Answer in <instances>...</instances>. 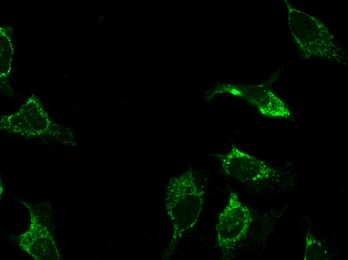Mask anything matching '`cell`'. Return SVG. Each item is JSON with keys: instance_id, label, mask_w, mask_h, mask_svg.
Segmentation results:
<instances>
[{"instance_id": "obj_5", "label": "cell", "mask_w": 348, "mask_h": 260, "mask_svg": "<svg viewBox=\"0 0 348 260\" xmlns=\"http://www.w3.org/2000/svg\"><path fill=\"white\" fill-rule=\"evenodd\" d=\"M304 239V260L326 259V250L318 240L308 232L306 234Z\"/></svg>"}, {"instance_id": "obj_3", "label": "cell", "mask_w": 348, "mask_h": 260, "mask_svg": "<svg viewBox=\"0 0 348 260\" xmlns=\"http://www.w3.org/2000/svg\"><path fill=\"white\" fill-rule=\"evenodd\" d=\"M217 156L225 175L238 182H260L274 178L278 174L270 164L234 145Z\"/></svg>"}, {"instance_id": "obj_6", "label": "cell", "mask_w": 348, "mask_h": 260, "mask_svg": "<svg viewBox=\"0 0 348 260\" xmlns=\"http://www.w3.org/2000/svg\"><path fill=\"white\" fill-rule=\"evenodd\" d=\"M128 24H130V22H129V21H128Z\"/></svg>"}, {"instance_id": "obj_4", "label": "cell", "mask_w": 348, "mask_h": 260, "mask_svg": "<svg viewBox=\"0 0 348 260\" xmlns=\"http://www.w3.org/2000/svg\"><path fill=\"white\" fill-rule=\"evenodd\" d=\"M301 18L308 30H306L293 18L289 16L290 27L298 46L301 51L310 56H324L336 54L338 50L332 35L326 28L318 20L302 12ZM301 16V14H300Z\"/></svg>"}, {"instance_id": "obj_2", "label": "cell", "mask_w": 348, "mask_h": 260, "mask_svg": "<svg viewBox=\"0 0 348 260\" xmlns=\"http://www.w3.org/2000/svg\"><path fill=\"white\" fill-rule=\"evenodd\" d=\"M253 220L250 208L237 193L231 192L217 221L216 240L219 248L226 252L232 250L244 238Z\"/></svg>"}, {"instance_id": "obj_1", "label": "cell", "mask_w": 348, "mask_h": 260, "mask_svg": "<svg viewBox=\"0 0 348 260\" xmlns=\"http://www.w3.org/2000/svg\"><path fill=\"white\" fill-rule=\"evenodd\" d=\"M206 190L192 170L174 179L168 186V208L174 229L176 242L184 232L194 228L204 208Z\"/></svg>"}]
</instances>
